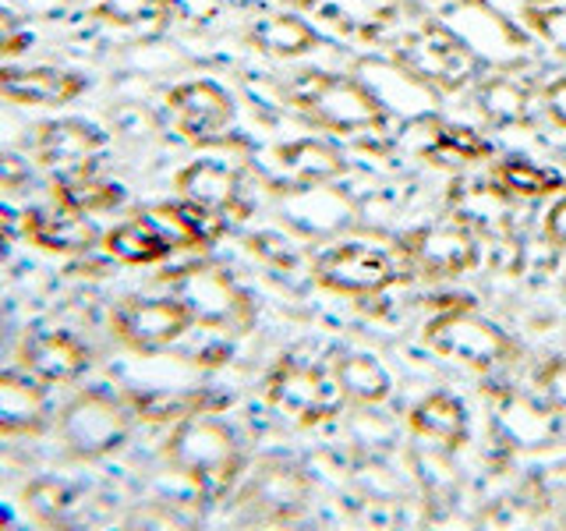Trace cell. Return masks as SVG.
<instances>
[{
    "label": "cell",
    "instance_id": "cell-27",
    "mask_svg": "<svg viewBox=\"0 0 566 531\" xmlns=\"http://www.w3.org/2000/svg\"><path fill=\"white\" fill-rule=\"evenodd\" d=\"M333 386L340 389L344 400L361 407L382 404L389 397V389H394L389 372L371 354H340L333 362Z\"/></svg>",
    "mask_w": 566,
    "mask_h": 531
},
{
    "label": "cell",
    "instance_id": "cell-22",
    "mask_svg": "<svg viewBox=\"0 0 566 531\" xmlns=\"http://www.w3.org/2000/svg\"><path fill=\"white\" fill-rule=\"evenodd\" d=\"M407 425H411L415 436L429 439L432 447H442L450 454H457L468 442V407L460 404V397L447 394V389H436V394L418 400Z\"/></svg>",
    "mask_w": 566,
    "mask_h": 531
},
{
    "label": "cell",
    "instance_id": "cell-16",
    "mask_svg": "<svg viewBox=\"0 0 566 531\" xmlns=\"http://www.w3.org/2000/svg\"><path fill=\"white\" fill-rule=\"evenodd\" d=\"M50 425V394L29 368H0V436L25 439Z\"/></svg>",
    "mask_w": 566,
    "mask_h": 531
},
{
    "label": "cell",
    "instance_id": "cell-19",
    "mask_svg": "<svg viewBox=\"0 0 566 531\" xmlns=\"http://www.w3.org/2000/svg\"><path fill=\"white\" fill-rule=\"evenodd\" d=\"M556 415L559 412L548 404H538L521 394H503L495 400L492 425H495V436H500L506 447L535 450L556 439Z\"/></svg>",
    "mask_w": 566,
    "mask_h": 531
},
{
    "label": "cell",
    "instance_id": "cell-28",
    "mask_svg": "<svg viewBox=\"0 0 566 531\" xmlns=\"http://www.w3.org/2000/svg\"><path fill=\"white\" fill-rule=\"evenodd\" d=\"M492 185L506 191L510 199H545V195L566 191V181L553 170L527 156H506L492 167Z\"/></svg>",
    "mask_w": 566,
    "mask_h": 531
},
{
    "label": "cell",
    "instance_id": "cell-29",
    "mask_svg": "<svg viewBox=\"0 0 566 531\" xmlns=\"http://www.w3.org/2000/svg\"><path fill=\"white\" fill-rule=\"evenodd\" d=\"M88 11L111 29L135 32V35H156L167 29L174 4L170 0H88Z\"/></svg>",
    "mask_w": 566,
    "mask_h": 531
},
{
    "label": "cell",
    "instance_id": "cell-20",
    "mask_svg": "<svg viewBox=\"0 0 566 531\" xmlns=\"http://www.w3.org/2000/svg\"><path fill=\"white\" fill-rule=\"evenodd\" d=\"M276 188L287 191V188H308V185H329L333 177L344 174V159L333 146L318 138H297V142H287V146H280L276 153Z\"/></svg>",
    "mask_w": 566,
    "mask_h": 531
},
{
    "label": "cell",
    "instance_id": "cell-37",
    "mask_svg": "<svg viewBox=\"0 0 566 531\" xmlns=\"http://www.w3.org/2000/svg\"><path fill=\"white\" fill-rule=\"evenodd\" d=\"M545 241L556 248V252H566V195L553 202V209L545 212Z\"/></svg>",
    "mask_w": 566,
    "mask_h": 531
},
{
    "label": "cell",
    "instance_id": "cell-25",
    "mask_svg": "<svg viewBox=\"0 0 566 531\" xmlns=\"http://www.w3.org/2000/svg\"><path fill=\"white\" fill-rule=\"evenodd\" d=\"M510 195L495 185H468L464 191H453V220L474 235L503 238L510 235Z\"/></svg>",
    "mask_w": 566,
    "mask_h": 531
},
{
    "label": "cell",
    "instance_id": "cell-32",
    "mask_svg": "<svg viewBox=\"0 0 566 531\" xmlns=\"http://www.w3.org/2000/svg\"><path fill=\"white\" fill-rule=\"evenodd\" d=\"M53 199L67 209H78V212H103V209H114L124 191L120 185H106V181H96L93 177H82V181H53Z\"/></svg>",
    "mask_w": 566,
    "mask_h": 531
},
{
    "label": "cell",
    "instance_id": "cell-34",
    "mask_svg": "<svg viewBox=\"0 0 566 531\" xmlns=\"http://www.w3.org/2000/svg\"><path fill=\"white\" fill-rule=\"evenodd\" d=\"M538 389L548 407L566 415V358H553L538 368Z\"/></svg>",
    "mask_w": 566,
    "mask_h": 531
},
{
    "label": "cell",
    "instance_id": "cell-21",
    "mask_svg": "<svg viewBox=\"0 0 566 531\" xmlns=\"http://www.w3.org/2000/svg\"><path fill=\"white\" fill-rule=\"evenodd\" d=\"M174 188L185 202H195L212 212H230L241 202V174L220 159H195L174 177Z\"/></svg>",
    "mask_w": 566,
    "mask_h": 531
},
{
    "label": "cell",
    "instance_id": "cell-1",
    "mask_svg": "<svg viewBox=\"0 0 566 531\" xmlns=\"http://www.w3.org/2000/svg\"><path fill=\"white\" fill-rule=\"evenodd\" d=\"M164 457L177 475L188 478L209 500H217V496L234 486L244 465L234 429L206 412H195L174 425Z\"/></svg>",
    "mask_w": 566,
    "mask_h": 531
},
{
    "label": "cell",
    "instance_id": "cell-7",
    "mask_svg": "<svg viewBox=\"0 0 566 531\" xmlns=\"http://www.w3.org/2000/svg\"><path fill=\"white\" fill-rule=\"evenodd\" d=\"M188 244H199V241H195V230L181 212V202L135 212V217L120 220L114 230L103 235V252L124 266L164 262L170 252L188 248Z\"/></svg>",
    "mask_w": 566,
    "mask_h": 531
},
{
    "label": "cell",
    "instance_id": "cell-11",
    "mask_svg": "<svg viewBox=\"0 0 566 531\" xmlns=\"http://www.w3.org/2000/svg\"><path fill=\"white\" fill-rule=\"evenodd\" d=\"M103 149H106V135L96 124L78 121V117L46 121L35 128V138H32L35 164L50 170L53 181H82V177H93Z\"/></svg>",
    "mask_w": 566,
    "mask_h": 531
},
{
    "label": "cell",
    "instance_id": "cell-5",
    "mask_svg": "<svg viewBox=\"0 0 566 531\" xmlns=\"http://www.w3.org/2000/svg\"><path fill=\"white\" fill-rule=\"evenodd\" d=\"M135 412L106 389H82L57 415V433L71 457L103 460L117 454L132 436Z\"/></svg>",
    "mask_w": 566,
    "mask_h": 531
},
{
    "label": "cell",
    "instance_id": "cell-13",
    "mask_svg": "<svg viewBox=\"0 0 566 531\" xmlns=\"http://www.w3.org/2000/svg\"><path fill=\"white\" fill-rule=\"evenodd\" d=\"M177 132L191 142H217L234 124V100L212 79H191L167 93Z\"/></svg>",
    "mask_w": 566,
    "mask_h": 531
},
{
    "label": "cell",
    "instance_id": "cell-36",
    "mask_svg": "<svg viewBox=\"0 0 566 531\" xmlns=\"http://www.w3.org/2000/svg\"><path fill=\"white\" fill-rule=\"evenodd\" d=\"M542 111L545 117L556 124V128L566 132V75L563 79H553L545 88H542Z\"/></svg>",
    "mask_w": 566,
    "mask_h": 531
},
{
    "label": "cell",
    "instance_id": "cell-30",
    "mask_svg": "<svg viewBox=\"0 0 566 531\" xmlns=\"http://www.w3.org/2000/svg\"><path fill=\"white\" fill-rule=\"evenodd\" d=\"M421 156L439 167H464V164H478V159H489L492 142L485 135H478L474 128H464V124L436 121L429 132V146L421 149Z\"/></svg>",
    "mask_w": 566,
    "mask_h": 531
},
{
    "label": "cell",
    "instance_id": "cell-3",
    "mask_svg": "<svg viewBox=\"0 0 566 531\" xmlns=\"http://www.w3.org/2000/svg\"><path fill=\"white\" fill-rule=\"evenodd\" d=\"M424 344H429L439 358L453 365H464L471 372H495L500 365H510L521 354L513 336L474 312L471 305H450L429 319L424 326Z\"/></svg>",
    "mask_w": 566,
    "mask_h": 531
},
{
    "label": "cell",
    "instance_id": "cell-8",
    "mask_svg": "<svg viewBox=\"0 0 566 531\" xmlns=\"http://www.w3.org/2000/svg\"><path fill=\"white\" fill-rule=\"evenodd\" d=\"M174 298H181L188 312L195 315V323L206 330H248L255 319L252 298H248L234 277H227L217 266H191L170 277Z\"/></svg>",
    "mask_w": 566,
    "mask_h": 531
},
{
    "label": "cell",
    "instance_id": "cell-23",
    "mask_svg": "<svg viewBox=\"0 0 566 531\" xmlns=\"http://www.w3.org/2000/svg\"><path fill=\"white\" fill-rule=\"evenodd\" d=\"M248 43H252L259 53H265V58H276V61H297V58H305V53L323 46L318 29L291 11L262 14L259 22L248 29Z\"/></svg>",
    "mask_w": 566,
    "mask_h": 531
},
{
    "label": "cell",
    "instance_id": "cell-17",
    "mask_svg": "<svg viewBox=\"0 0 566 531\" xmlns=\"http://www.w3.org/2000/svg\"><path fill=\"white\" fill-rule=\"evenodd\" d=\"M18 362L43 383H75L93 365V354L67 330H35L18 347Z\"/></svg>",
    "mask_w": 566,
    "mask_h": 531
},
{
    "label": "cell",
    "instance_id": "cell-4",
    "mask_svg": "<svg viewBox=\"0 0 566 531\" xmlns=\"http://www.w3.org/2000/svg\"><path fill=\"white\" fill-rule=\"evenodd\" d=\"M394 61L432 93H460L478 79V53L442 22H424L397 43Z\"/></svg>",
    "mask_w": 566,
    "mask_h": 531
},
{
    "label": "cell",
    "instance_id": "cell-12",
    "mask_svg": "<svg viewBox=\"0 0 566 531\" xmlns=\"http://www.w3.org/2000/svg\"><path fill=\"white\" fill-rule=\"evenodd\" d=\"M400 248H403L407 266H411L415 273L429 277V280L460 277V273L474 270L478 259H482L478 235L457 220L418 227L400 241Z\"/></svg>",
    "mask_w": 566,
    "mask_h": 531
},
{
    "label": "cell",
    "instance_id": "cell-35",
    "mask_svg": "<svg viewBox=\"0 0 566 531\" xmlns=\"http://www.w3.org/2000/svg\"><path fill=\"white\" fill-rule=\"evenodd\" d=\"M32 43V32L22 29V22L8 11L0 8V58H18V53H25Z\"/></svg>",
    "mask_w": 566,
    "mask_h": 531
},
{
    "label": "cell",
    "instance_id": "cell-9",
    "mask_svg": "<svg viewBox=\"0 0 566 531\" xmlns=\"http://www.w3.org/2000/svg\"><path fill=\"white\" fill-rule=\"evenodd\" d=\"M312 478L291 460L262 465L238 492V510L252 524H291L308 510Z\"/></svg>",
    "mask_w": 566,
    "mask_h": 531
},
{
    "label": "cell",
    "instance_id": "cell-31",
    "mask_svg": "<svg viewBox=\"0 0 566 531\" xmlns=\"http://www.w3.org/2000/svg\"><path fill=\"white\" fill-rule=\"evenodd\" d=\"M22 503L40 524H61L71 510H75L78 496L71 489L64 478L57 475H40L22 489Z\"/></svg>",
    "mask_w": 566,
    "mask_h": 531
},
{
    "label": "cell",
    "instance_id": "cell-10",
    "mask_svg": "<svg viewBox=\"0 0 566 531\" xmlns=\"http://www.w3.org/2000/svg\"><path fill=\"white\" fill-rule=\"evenodd\" d=\"M195 326V315L181 298H124L111 312L114 336L138 354H153L177 344Z\"/></svg>",
    "mask_w": 566,
    "mask_h": 531
},
{
    "label": "cell",
    "instance_id": "cell-33",
    "mask_svg": "<svg viewBox=\"0 0 566 531\" xmlns=\"http://www.w3.org/2000/svg\"><path fill=\"white\" fill-rule=\"evenodd\" d=\"M524 22L538 40H545V46H553L556 58L566 61V4H531Z\"/></svg>",
    "mask_w": 566,
    "mask_h": 531
},
{
    "label": "cell",
    "instance_id": "cell-38",
    "mask_svg": "<svg viewBox=\"0 0 566 531\" xmlns=\"http://www.w3.org/2000/svg\"><path fill=\"white\" fill-rule=\"evenodd\" d=\"M29 177H32V170H29V164H25L22 156H14V153H0V188L18 191L22 185H29Z\"/></svg>",
    "mask_w": 566,
    "mask_h": 531
},
{
    "label": "cell",
    "instance_id": "cell-40",
    "mask_svg": "<svg viewBox=\"0 0 566 531\" xmlns=\"http://www.w3.org/2000/svg\"><path fill=\"white\" fill-rule=\"evenodd\" d=\"M0 528H11V510L0 503Z\"/></svg>",
    "mask_w": 566,
    "mask_h": 531
},
{
    "label": "cell",
    "instance_id": "cell-26",
    "mask_svg": "<svg viewBox=\"0 0 566 531\" xmlns=\"http://www.w3.org/2000/svg\"><path fill=\"white\" fill-rule=\"evenodd\" d=\"M287 223H294L305 235H329V230H340L350 220V202L347 195L336 188H323V202L315 209V185L308 188H287Z\"/></svg>",
    "mask_w": 566,
    "mask_h": 531
},
{
    "label": "cell",
    "instance_id": "cell-39",
    "mask_svg": "<svg viewBox=\"0 0 566 531\" xmlns=\"http://www.w3.org/2000/svg\"><path fill=\"white\" fill-rule=\"evenodd\" d=\"M14 230H18V212L8 209V206H0V259L8 256V244L14 238Z\"/></svg>",
    "mask_w": 566,
    "mask_h": 531
},
{
    "label": "cell",
    "instance_id": "cell-24",
    "mask_svg": "<svg viewBox=\"0 0 566 531\" xmlns=\"http://www.w3.org/2000/svg\"><path fill=\"white\" fill-rule=\"evenodd\" d=\"M478 114H482L492 128H513V124H531L535 117V96L531 88L510 75H492L478 82Z\"/></svg>",
    "mask_w": 566,
    "mask_h": 531
},
{
    "label": "cell",
    "instance_id": "cell-18",
    "mask_svg": "<svg viewBox=\"0 0 566 531\" xmlns=\"http://www.w3.org/2000/svg\"><path fill=\"white\" fill-rule=\"evenodd\" d=\"M25 238L53 256H82L96 244V223L88 220V212L67 209L57 202V209H25L22 212Z\"/></svg>",
    "mask_w": 566,
    "mask_h": 531
},
{
    "label": "cell",
    "instance_id": "cell-6",
    "mask_svg": "<svg viewBox=\"0 0 566 531\" xmlns=\"http://www.w3.org/2000/svg\"><path fill=\"white\" fill-rule=\"evenodd\" d=\"M403 270H411L403 259L389 252V248L368 244V241H344L326 248L323 256L312 266V280L329 294H344V298H371L389 291L400 277H407Z\"/></svg>",
    "mask_w": 566,
    "mask_h": 531
},
{
    "label": "cell",
    "instance_id": "cell-14",
    "mask_svg": "<svg viewBox=\"0 0 566 531\" xmlns=\"http://www.w3.org/2000/svg\"><path fill=\"white\" fill-rule=\"evenodd\" d=\"M88 93V79L82 71L53 67V64H32L18 67L0 61V100L11 106H35V111H53V106L75 103Z\"/></svg>",
    "mask_w": 566,
    "mask_h": 531
},
{
    "label": "cell",
    "instance_id": "cell-15",
    "mask_svg": "<svg viewBox=\"0 0 566 531\" xmlns=\"http://www.w3.org/2000/svg\"><path fill=\"white\" fill-rule=\"evenodd\" d=\"M265 400L283 418H294L297 425H315L329 415V386L326 376L312 365H301L283 358L270 379H265Z\"/></svg>",
    "mask_w": 566,
    "mask_h": 531
},
{
    "label": "cell",
    "instance_id": "cell-2",
    "mask_svg": "<svg viewBox=\"0 0 566 531\" xmlns=\"http://www.w3.org/2000/svg\"><path fill=\"white\" fill-rule=\"evenodd\" d=\"M291 106L308 124L336 135L376 132L386 124V106L358 75H315L305 71L291 82Z\"/></svg>",
    "mask_w": 566,
    "mask_h": 531
}]
</instances>
